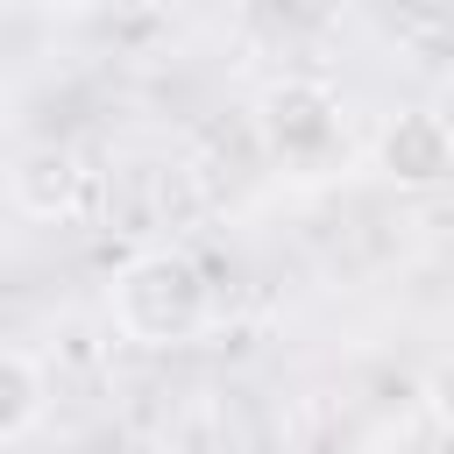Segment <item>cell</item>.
Returning a JSON list of instances; mask_svg holds the SVG:
<instances>
[{
  "instance_id": "obj_1",
  "label": "cell",
  "mask_w": 454,
  "mask_h": 454,
  "mask_svg": "<svg viewBox=\"0 0 454 454\" xmlns=\"http://www.w3.org/2000/svg\"><path fill=\"white\" fill-rule=\"evenodd\" d=\"M106 312H114V333L135 340V348H192L213 326V284L192 255L149 248V255L121 262Z\"/></svg>"
},
{
  "instance_id": "obj_2",
  "label": "cell",
  "mask_w": 454,
  "mask_h": 454,
  "mask_svg": "<svg viewBox=\"0 0 454 454\" xmlns=\"http://www.w3.org/2000/svg\"><path fill=\"white\" fill-rule=\"evenodd\" d=\"M262 142L291 170H319L340 149V99L319 78H284L262 92Z\"/></svg>"
},
{
  "instance_id": "obj_3",
  "label": "cell",
  "mask_w": 454,
  "mask_h": 454,
  "mask_svg": "<svg viewBox=\"0 0 454 454\" xmlns=\"http://www.w3.org/2000/svg\"><path fill=\"white\" fill-rule=\"evenodd\" d=\"M376 170L397 192H440L454 177V128L433 106H397L376 135Z\"/></svg>"
},
{
  "instance_id": "obj_4",
  "label": "cell",
  "mask_w": 454,
  "mask_h": 454,
  "mask_svg": "<svg viewBox=\"0 0 454 454\" xmlns=\"http://www.w3.org/2000/svg\"><path fill=\"white\" fill-rule=\"evenodd\" d=\"M7 199L28 213V220H71L78 199H85V163L64 149V142H35L14 156L7 170Z\"/></svg>"
},
{
  "instance_id": "obj_5",
  "label": "cell",
  "mask_w": 454,
  "mask_h": 454,
  "mask_svg": "<svg viewBox=\"0 0 454 454\" xmlns=\"http://www.w3.org/2000/svg\"><path fill=\"white\" fill-rule=\"evenodd\" d=\"M43 411H50V376H43V362L21 355V348H0V440L35 433Z\"/></svg>"
}]
</instances>
